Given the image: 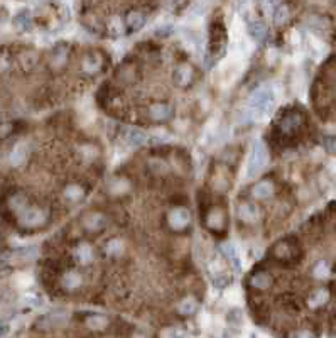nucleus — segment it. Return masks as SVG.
<instances>
[{
	"mask_svg": "<svg viewBox=\"0 0 336 338\" xmlns=\"http://www.w3.org/2000/svg\"><path fill=\"white\" fill-rule=\"evenodd\" d=\"M51 210L44 205H27L22 212L17 213V221H19L21 229L24 230H39L49 223Z\"/></svg>",
	"mask_w": 336,
	"mask_h": 338,
	"instance_id": "f257e3e1",
	"label": "nucleus"
},
{
	"mask_svg": "<svg viewBox=\"0 0 336 338\" xmlns=\"http://www.w3.org/2000/svg\"><path fill=\"white\" fill-rule=\"evenodd\" d=\"M80 227L88 235H100L108 227V217L102 210H88L86 213L81 215Z\"/></svg>",
	"mask_w": 336,
	"mask_h": 338,
	"instance_id": "f03ea898",
	"label": "nucleus"
},
{
	"mask_svg": "<svg viewBox=\"0 0 336 338\" xmlns=\"http://www.w3.org/2000/svg\"><path fill=\"white\" fill-rule=\"evenodd\" d=\"M191 221H193V217H191V212L186 206L171 208L166 213L167 230L172 232V234H184L191 227Z\"/></svg>",
	"mask_w": 336,
	"mask_h": 338,
	"instance_id": "7ed1b4c3",
	"label": "nucleus"
},
{
	"mask_svg": "<svg viewBox=\"0 0 336 338\" xmlns=\"http://www.w3.org/2000/svg\"><path fill=\"white\" fill-rule=\"evenodd\" d=\"M205 223L206 230L211 232L215 235H223L227 232V225H228V217H227V210L223 206H210L205 215Z\"/></svg>",
	"mask_w": 336,
	"mask_h": 338,
	"instance_id": "20e7f679",
	"label": "nucleus"
},
{
	"mask_svg": "<svg viewBox=\"0 0 336 338\" xmlns=\"http://www.w3.org/2000/svg\"><path fill=\"white\" fill-rule=\"evenodd\" d=\"M298 254H299V250H298L296 242L291 240V238H282V240L275 242L270 249V257L277 262H281V264H289V262H292L298 257Z\"/></svg>",
	"mask_w": 336,
	"mask_h": 338,
	"instance_id": "39448f33",
	"label": "nucleus"
},
{
	"mask_svg": "<svg viewBox=\"0 0 336 338\" xmlns=\"http://www.w3.org/2000/svg\"><path fill=\"white\" fill-rule=\"evenodd\" d=\"M275 105V95L269 86H264V88H259L257 91H253V95L248 100V107L252 110H257L259 114H269L272 112Z\"/></svg>",
	"mask_w": 336,
	"mask_h": 338,
	"instance_id": "423d86ee",
	"label": "nucleus"
},
{
	"mask_svg": "<svg viewBox=\"0 0 336 338\" xmlns=\"http://www.w3.org/2000/svg\"><path fill=\"white\" fill-rule=\"evenodd\" d=\"M85 276L83 272L76 269H68L61 274L60 277V288L65 294H76L85 288Z\"/></svg>",
	"mask_w": 336,
	"mask_h": 338,
	"instance_id": "0eeeda50",
	"label": "nucleus"
},
{
	"mask_svg": "<svg viewBox=\"0 0 336 338\" xmlns=\"http://www.w3.org/2000/svg\"><path fill=\"white\" fill-rule=\"evenodd\" d=\"M69 54H71V46L68 43H57L49 54V68L51 71L60 73L66 68L69 61Z\"/></svg>",
	"mask_w": 336,
	"mask_h": 338,
	"instance_id": "6e6552de",
	"label": "nucleus"
},
{
	"mask_svg": "<svg viewBox=\"0 0 336 338\" xmlns=\"http://www.w3.org/2000/svg\"><path fill=\"white\" fill-rule=\"evenodd\" d=\"M194 81H196V69L189 63H179L174 68V71H172V83L177 88L186 90L194 85Z\"/></svg>",
	"mask_w": 336,
	"mask_h": 338,
	"instance_id": "1a4fd4ad",
	"label": "nucleus"
},
{
	"mask_svg": "<svg viewBox=\"0 0 336 338\" xmlns=\"http://www.w3.org/2000/svg\"><path fill=\"white\" fill-rule=\"evenodd\" d=\"M267 164V149L262 141H255L252 147L250 161H248V176H257Z\"/></svg>",
	"mask_w": 336,
	"mask_h": 338,
	"instance_id": "9d476101",
	"label": "nucleus"
},
{
	"mask_svg": "<svg viewBox=\"0 0 336 338\" xmlns=\"http://www.w3.org/2000/svg\"><path fill=\"white\" fill-rule=\"evenodd\" d=\"M147 117L154 124H166L174 117V107L169 102H154L152 105H149Z\"/></svg>",
	"mask_w": 336,
	"mask_h": 338,
	"instance_id": "9b49d317",
	"label": "nucleus"
},
{
	"mask_svg": "<svg viewBox=\"0 0 336 338\" xmlns=\"http://www.w3.org/2000/svg\"><path fill=\"white\" fill-rule=\"evenodd\" d=\"M103 68V54L100 51H88L80 61L81 73L86 77H96Z\"/></svg>",
	"mask_w": 336,
	"mask_h": 338,
	"instance_id": "f8f14e48",
	"label": "nucleus"
},
{
	"mask_svg": "<svg viewBox=\"0 0 336 338\" xmlns=\"http://www.w3.org/2000/svg\"><path fill=\"white\" fill-rule=\"evenodd\" d=\"M66 323H68V314L65 311H51L48 314H44V316H41L36 322V326L41 331H54L63 328Z\"/></svg>",
	"mask_w": 336,
	"mask_h": 338,
	"instance_id": "ddd939ff",
	"label": "nucleus"
},
{
	"mask_svg": "<svg viewBox=\"0 0 336 338\" xmlns=\"http://www.w3.org/2000/svg\"><path fill=\"white\" fill-rule=\"evenodd\" d=\"M85 196H86L85 186L78 181L66 183L61 190V198L66 205H78V203L85 200Z\"/></svg>",
	"mask_w": 336,
	"mask_h": 338,
	"instance_id": "4468645a",
	"label": "nucleus"
},
{
	"mask_svg": "<svg viewBox=\"0 0 336 338\" xmlns=\"http://www.w3.org/2000/svg\"><path fill=\"white\" fill-rule=\"evenodd\" d=\"M236 218H239L243 225H255L260 218V212L255 203L243 200L236 205Z\"/></svg>",
	"mask_w": 336,
	"mask_h": 338,
	"instance_id": "2eb2a0df",
	"label": "nucleus"
},
{
	"mask_svg": "<svg viewBox=\"0 0 336 338\" xmlns=\"http://www.w3.org/2000/svg\"><path fill=\"white\" fill-rule=\"evenodd\" d=\"M73 257H74V262L80 266H83V267L91 266L96 260V250L90 242H80L73 250Z\"/></svg>",
	"mask_w": 336,
	"mask_h": 338,
	"instance_id": "dca6fc26",
	"label": "nucleus"
},
{
	"mask_svg": "<svg viewBox=\"0 0 336 338\" xmlns=\"http://www.w3.org/2000/svg\"><path fill=\"white\" fill-rule=\"evenodd\" d=\"M301 125H303V115L299 112H287L284 114L281 120H279V130L284 136H292L296 134Z\"/></svg>",
	"mask_w": 336,
	"mask_h": 338,
	"instance_id": "f3484780",
	"label": "nucleus"
},
{
	"mask_svg": "<svg viewBox=\"0 0 336 338\" xmlns=\"http://www.w3.org/2000/svg\"><path fill=\"white\" fill-rule=\"evenodd\" d=\"M250 195L253 200H259V201L270 200V198L275 195V184L274 181H270V179H260V181H257L250 188Z\"/></svg>",
	"mask_w": 336,
	"mask_h": 338,
	"instance_id": "a211bd4d",
	"label": "nucleus"
},
{
	"mask_svg": "<svg viewBox=\"0 0 336 338\" xmlns=\"http://www.w3.org/2000/svg\"><path fill=\"white\" fill-rule=\"evenodd\" d=\"M211 186L220 193H225L231 186V174L228 171L227 164L215 167V171L211 174Z\"/></svg>",
	"mask_w": 336,
	"mask_h": 338,
	"instance_id": "6ab92c4d",
	"label": "nucleus"
},
{
	"mask_svg": "<svg viewBox=\"0 0 336 338\" xmlns=\"http://www.w3.org/2000/svg\"><path fill=\"white\" fill-rule=\"evenodd\" d=\"M85 326L90 331H95V333H100V331H105L110 328V318L107 314H100V313H88L83 320Z\"/></svg>",
	"mask_w": 336,
	"mask_h": 338,
	"instance_id": "aec40b11",
	"label": "nucleus"
},
{
	"mask_svg": "<svg viewBox=\"0 0 336 338\" xmlns=\"http://www.w3.org/2000/svg\"><path fill=\"white\" fill-rule=\"evenodd\" d=\"M274 284V277L267 271H255L248 277V286L255 291H267Z\"/></svg>",
	"mask_w": 336,
	"mask_h": 338,
	"instance_id": "412c9836",
	"label": "nucleus"
},
{
	"mask_svg": "<svg viewBox=\"0 0 336 338\" xmlns=\"http://www.w3.org/2000/svg\"><path fill=\"white\" fill-rule=\"evenodd\" d=\"M125 250H127L125 242L122 240V238H117V237L110 238V240L105 242V246H103V254H105L107 257L112 259V260H117L120 257H124Z\"/></svg>",
	"mask_w": 336,
	"mask_h": 338,
	"instance_id": "4be33fe9",
	"label": "nucleus"
},
{
	"mask_svg": "<svg viewBox=\"0 0 336 338\" xmlns=\"http://www.w3.org/2000/svg\"><path fill=\"white\" fill-rule=\"evenodd\" d=\"M117 78V83L122 86H129V85H134L137 78H139V73H137V68L132 65V63H124L120 66V69L115 74Z\"/></svg>",
	"mask_w": 336,
	"mask_h": 338,
	"instance_id": "5701e85b",
	"label": "nucleus"
},
{
	"mask_svg": "<svg viewBox=\"0 0 336 338\" xmlns=\"http://www.w3.org/2000/svg\"><path fill=\"white\" fill-rule=\"evenodd\" d=\"M29 157H31V149H29V145L26 142H21L12 149V153L9 156V161L14 167H22L29 161Z\"/></svg>",
	"mask_w": 336,
	"mask_h": 338,
	"instance_id": "b1692460",
	"label": "nucleus"
},
{
	"mask_svg": "<svg viewBox=\"0 0 336 338\" xmlns=\"http://www.w3.org/2000/svg\"><path fill=\"white\" fill-rule=\"evenodd\" d=\"M124 24L129 32H137L144 27V24H146V15H144L141 10H130V12H127L125 15Z\"/></svg>",
	"mask_w": 336,
	"mask_h": 338,
	"instance_id": "393cba45",
	"label": "nucleus"
},
{
	"mask_svg": "<svg viewBox=\"0 0 336 338\" xmlns=\"http://www.w3.org/2000/svg\"><path fill=\"white\" fill-rule=\"evenodd\" d=\"M223 44H225V27L216 22L211 27V52L215 56H218L220 52L223 51Z\"/></svg>",
	"mask_w": 336,
	"mask_h": 338,
	"instance_id": "a878e982",
	"label": "nucleus"
},
{
	"mask_svg": "<svg viewBox=\"0 0 336 338\" xmlns=\"http://www.w3.org/2000/svg\"><path fill=\"white\" fill-rule=\"evenodd\" d=\"M124 139L127 141V144L132 145V147H141V145H144L147 142L149 137L142 129H137V127H129V129H125Z\"/></svg>",
	"mask_w": 336,
	"mask_h": 338,
	"instance_id": "bb28decb",
	"label": "nucleus"
},
{
	"mask_svg": "<svg viewBox=\"0 0 336 338\" xmlns=\"http://www.w3.org/2000/svg\"><path fill=\"white\" fill-rule=\"evenodd\" d=\"M37 63H39V58H37V52H36V51L26 49V51L21 52V56H19V66H21L22 71H26V73L34 71V69H36V66H37Z\"/></svg>",
	"mask_w": 336,
	"mask_h": 338,
	"instance_id": "cd10ccee",
	"label": "nucleus"
},
{
	"mask_svg": "<svg viewBox=\"0 0 336 338\" xmlns=\"http://www.w3.org/2000/svg\"><path fill=\"white\" fill-rule=\"evenodd\" d=\"M107 191L112 196H122L130 191V181L127 178H113L107 184Z\"/></svg>",
	"mask_w": 336,
	"mask_h": 338,
	"instance_id": "c85d7f7f",
	"label": "nucleus"
},
{
	"mask_svg": "<svg viewBox=\"0 0 336 338\" xmlns=\"http://www.w3.org/2000/svg\"><path fill=\"white\" fill-rule=\"evenodd\" d=\"M198 308H200L198 299L193 298V296H186V298H183L177 303L176 310L181 316H193V314H196V311H198Z\"/></svg>",
	"mask_w": 336,
	"mask_h": 338,
	"instance_id": "c756f323",
	"label": "nucleus"
},
{
	"mask_svg": "<svg viewBox=\"0 0 336 338\" xmlns=\"http://www.w3.org/2000/svg\"><path fill=\"white\" fill-rule=\"evenodd\" d=\"M27 205H31V198L24 191H17V193H12L9 198V208L14 210L15 215L22 212Z\"/></svg>",
	"mask_w": 336,
	"mask_h": 338,
	"instance_id": "7c9ffc66",
	"label": "nucleus"
},
{
	"mask_svg": "<svg viewBox=\"0 0 336 338\" xmlns=\"http://www.w3.org/2000/svg\"><path fill=\"white\" fill-rule=\"evenodd\" d=\"M248 34H250L252 39L262 43V41L267 37V26H265L262 21H252L250 24H248Z\"/></svg>",
	"mask_w": 336,
	"mask_h": 338,
	"instance_id": "2f4dec72",
	"label": "nucleus"
},
{
	"mask_svg": "<svg viewBox=\"0 0 336 338\" xmlns=\"http://www.w3.org/2000/svg\"><path fill=\"white\" fill-rule=\"evenodd\" d=\"M32 26V14L27 9L21 10L19 14L14 17V27L17 31H29Z\"/></svg>",
	"mask_w": 336,
	"mask_h": 338,
	"instance_id": "473e14b6",
	"label": "nucleus"
},
{
	"mask_svg": "<svg viewBox=\"0 0 336 338\" xmlns=\"http://www.w3.org/2000/svg\"><path fill=\"white\" fill-rule=\"evenodd\" d=\"M220 250H222V255L225 259H227L231 266H233L235 271H240V262L239 259H236V252H235V247L231 246V243H223L222 247H220Z\"/></svg>",
	"mask_w": 336,
	"mask_h": 338,
	"instance_id": "72a5a7b5",
	"label": "nucleus"
},
{
	"mask_svg": "<svg viewBox=\"0 0 336 338\" xmlns=\"http://www.w3.org/2000/svg\"><path fill=\"white\" fill-rule=\"evenodd\" d=\"M326 299H328V291H324V289H316L314 293L311 294V298H309V305H311L312 308L323 306L324 303H326Z\"/></svg>",
	"mask_w": 336,
	"mask_h": 338,
	"instance_id": "f704fd0d",
	"label": "nucleus"
},
{
	"mask_svg": "<svg viewBox=\"0 0 336 338\" xmlns=\"http://www.w3.org/2000/svg\"><path fill=\"white\" fill-rule=\"evenodd\" d=\"M149 167H150V171H152L154 174H157V176H162V174H166L167 171H169V166H167L162 159L149 161Z\"/></svg>",
	"mask_w": 336,
	"mask_h": 338,
	"instance_id": "c9c22d12",
	"label": "nucleus"
},
{
	"mask_svg": "<svg viewBox=\"0 0 336 338\" xmlns=\"http://www.w3.org/2000/svg\"><path fill=\"white\" fill-rule=\"evenodd\" d=\"M10 66H12V60H10L9 52H5L4 49H0V74L7 73Z\"/></svg>",
	"mask_w": 336,
	"mask_h": 338,
	"instance_id": "e433bc0d",
	"label": "nucleus"
},
{
	"mask_svg": "<svg viewBox=\"0 0 336 338\" xmlns=\"http://www.w3.org/2000/svg\"><path fill=\"white\" fill-rule=\"evenodd\" d=\"M287 338H314V333L308 328H299V330H292L287 333Z\"/></svg>",
	"mask_w": 336,
	"mask_h": 338,
	"instance_id": "4c0bfd02",
	"label": "nucleus"
},
{
	"mask_svg": "<svg viewBox=\"0 0 336 338\" xmlns=\"http://www.w3.org/2000/svg\"><path fill=\"white\" fill-rule=\"evenodd\" d=\"M287 17H289V9L286 7V5H281L275 12V22L277 24H282V22L287 21Z\"/></svg>",
	"mask_w": 336,
	"mask_h": 338,
	"instance_id": "58836bf2",
	"label": "nucleus"
},
{
	"mask_svg": "<svg viewBox=\"0 0 336 338\" xmlns=\"http://www.w3.org/2000/svg\"><path fill=\"white\" fill-rule=\"evenodd\" d=\"M19 255L22 259H32L34 255H37V249L34 246H29V247H24L22 250H19Z\"/></svg>",
	"mask_w": 336,
	"mask_h": 338,
	"instance_id": "ea45409f",
	"label": "nucleus"
},
{
	"mask_svg": "<svg viewBox=\"0 0 336 338\" xmlns=\"http://www.w3.org/2000/svg\"><path fill=\"white\" fill-rule=\"evenodd\" d=\"M323 144H324V149H326L328 153H333V154H336V137H331V136L324 137Z\"/></svg>",
	"mask_w": 336,
	"mask_h": 338,
	"instance_id": "a19ab883",
	"label": "nucleus"
},
{
	"mask_svg": "<svg viewBox=\"0 0 336 338\" xmlns=\"http://www.w3.org/2000/svg\"><path fill=\"white\" fill-rule=\"evenodd\" d=\"M184 2H186V0H171V9L177 12V10H181L184 7Z\"/></svg>",
	"mask_w": 336,
	"mask_h": 338,
	"instance_id": "79ce46f5",
	"label": "nucleus"
},
{
	"mask_svg": "<svg viewBox=\"0 0 336 338\" xmlns=\"http://www.w3.org/2000/svg\"><path fill=\"white\" fill-rule=\"evenodd\" d=\"M172 31V27L171 26H162V29H159V32H157V36H167Z\"/></svg>",
	"mask_w": 336,
	"mask_h": 338,
	"instance_id": "37998d69",
	"label": "nucleus"
},
{
	"mask_svg": "<svg viewBox=\"0 0 336 338\" xmlns=\"http://www.w3.org/2000/svg\"><path fill=\"white\" fill-rule=\"evenodd\" d=\"M171 338H186V335H184V331H181V330H174L171 333Z\"/></svg>",
	"mask_w": 336,
	"mask_h": 338,
	"instance_id": "c03bdc74",
	"label": "nucleus"
},
{
	"mask_svg": "<svg viewBox=\"0 0 336 338\" xmlns=\"http://www.w3.org/2000/svg\"><path fill=\"white\" fill-rule=\"evenodd\" d=\"M247 4V0H239V7H243Z\"/></svg>",
	"mask_w": 336,
	"mask_h": 338,
	"instance_id": "a18cd8bd",
	"label": "nucleus"
},
{
	"mask_svg": "<svg viewBox=\"0 0 336 338\" xmlns=\"http://www.w3.org/2000/svg\"><path fill=\"white\" fill-rule=\"evenodd\" d=\"M267 2H269V4H270V5H274V4H275V2H277V0H267Z\"/></svg>",
	"mask_w": 336,
	"mask_h": 338,
	"instance_id": "49530a36",
	"label": "nucleus"
},
{
	"mask_svg": "<svg viewBox=\"0 0 336 338\" xmlns=\"http://www.w3.org/2000/svg\"><path fill=\"white\" fill-rule=\"evenodd\" d=\"M0 243H2V238H0Z\"/></svg>",
	"mask_w": 336,
	"mask_h": 338,
	"instance_id": "de8ad7c7",
	"label": "nucleus"
}]
</instances>
